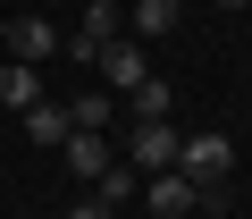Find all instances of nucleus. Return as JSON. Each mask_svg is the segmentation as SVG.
<instances>
[{
	"mask_svg": "<svg viewBox=\"0 0 252 219\" xmlns=\"http://www.w3.org/2000/svg\"><path fill=\"white\" fill-rule=\"evenodd\" d=\"M34 101H42V76L26 59H9V68H0V110H34Z\"/></svg>",
	"mask_w": 252,
	"mask_h": 219,
	"instance_id": "nucleus-7",
	"label": "nucleus"
},
{
	"mask_svg": "<svg viewBox=\"0 0 252 219\" xmlns=\"http://www.w3.org/2000/svg\"><path fill=\"white\" fill-rule=\"evenodd\" d=\"M227 169H235V144H227L219 127H193V135H177V177H193V185H202V202L227 185Z\"/></svg>",
	"mask_w": 252,
	"mask_h": 219,
	"instance_id": "nucleus-1",
	"label": "nucleus"
},
{
	"mask_svg": "<svg viewBox=\"0 0 252 219\" xmlns=\"http://www.w3.org/2000/svg\"><path fill=\"white\" fill-rule=\"evenodd\" d=\"M67 219H118V211H109L101 194H76V202H67Z\"/></svg>",
	"mask_w": 252,
	"mask_h": 219,
	"instance_id": "nucleus-14",
	"label": "nucleus"
},
{
	"mask_svg": "<svg viewBox=\"0 0 252 219\" xmlns=\"http://www.w3.org/2000/svg\"><path fill=\"white\" fill-rule=\"evenodd\" d=\"M59 152H67V169H76V177H101V169L118 160V152H109V135H84V127H67V144H59Z\"/></svg>",
	"mask_w": 252,
	"mask_h": 219,
	"instance_id": "nucleus-6",
	"label": "nucleus"
},
{
	"mask_svg": "<svg viewBox=\"0 0 252 219\" xmlns=\"http://www.w3.org/2000/svg\"><path fill=\"white\" fill-rule=\"evenodd\" d=\"M118 118V93H84V101H67V127H84V135H101Z\"/></svg>",
	"mask_w": 252,
	"mask_h": 219,
	"instance_id": "nucleus-10",
	"label": "nucleus"
},
{
	"mask_svg": "<svg viewBox=\"0 0 252 219\" xmlns=\"http://www.w3.org/2000/svg\"><path fill=\"white\" fill-rule=\"evenodd\" d=\"M143 211H152V219H185V211H202V185L177 177V169H152V177H143Z\"/></svg>",
	"mask_w": 252,
	"mask_h": 219,
	"instance_id": "nucleus-3",
	"label": "nucleus"
},
{
	"mask_svg": "<svg viewBox=\"0 0 252 219\" xmlns=\"http://www.w3.org/2000/svg\"><path fill=\"white\" fill-rule=\"evenodd\" d=\"M93 194H101L109 211H126V202H135V194H143V177H135V169H126V160H109V169L93 177Z\"/></svg>",
	"mask_w": 252,
	"mask_h": 219,
	"instance_id": "nucleus-9",
	"label": "nucleus"
},
{
	"mask_svg": "<svg viewBox=\"0 0 252 219\" xmlns=\"http://www.w3.org/2000/svg\"><path fill=\"white\" fill-rule=\"evenodd\" d=\"M177 118H135V135H126V169L152 177V169H177Z\"/></svg>",
	"mask_w": 252,
	"mask_h": 219,
	"instance_id": "nucleus-2",
	"label": "nucleus"
},
{
	"mask_svg": "<svg viewBox=\"0 0 252 219\" xmlns=\"http://www.w3.org/2000/svg\"><path fill=\"white\" fill-rule=\"evenodd\" d=\"M126 110H135V118H168V110H177V93H168L160 76H143L135 93H126Z\"/></svg>",
	"mask_w": 252,
	"mask_h": 219,
	"instance_id": "nucleus-12",
	"label": "nucleus"
},
{
	"mask_svg": "<svg viewBox=\"0 0 252 219\" xmlns=\"http://www.w3.org/2000/svg\"><path fill=\"white\" fill-rule=\"evenodd\" d=\"M51 51H59V26H51V17H17V26H9V59H26V68H42Z\"/></svg>",
	"mask_w": 252,
	"mask_h": 219,
	"instance_id": "nucleus-5",
	"label": "nucleus"
},
{
	"mask_svg": "<svg viewBox=\"0 0 252 219\" xmlns=\"http://www.w3.org/2000/svg\"><path fill=\"white\" fill-rule=\"evenodd\" d=\"M0 42H9V17H0Z\"/></svg>",
	"mask_w": 252,
	"mask_h": 219,
	"instance_id": "nucleus-16",
	"label": "nucleus"
},
{
	"mask_svg": "<svg viewBox=\"0 0 252 219\" xmlns=\"http://www.w3.org/2000/svg\"><path fill=\"white\" fill-rule=\"evenodd\" d=\"M93 59H101V93H118V101H126V93H135V84L152 76V59H143V42H101Z\"/></svg>",
	"mask_w": 252,
	"mask_h": 219,
	"instance_id": "nucleus-4",
	"label": "nucleus"
},
{
	"mask_svg": "<svg viewBox=\"0 0 252 219\" xmlns=\"http://www.w3.org/2000/svg\"><path fill=\"white\" fill-rule=\"evenodd\" d=\"M219 9H252V0H219Z\"/></svg>",
	"mask_w": 252,
	"mask_h": 219,
	"instance_id": "nucleus-15",
	"label": "nucleus"
},
{
	"mask_svg": "<svg viewBox=\"0 0 252 219\" xmlns=\"http://www.w3.org/2000/svg\"><path fill=\"white\" fill-rule=\"evenodd\" d=\"M177 17H185V0H135V34L152 42V34H177Z\"/></svg>",
	"mask_w": 252,
	"mask_h": 219,
	"instance_id": "nucleus-11",
	"label": "nucleus"
},
{
	"mask_svg": "<svg viewBox=\"0 0 252 219\" xmlns=\"http://www.w3.org/2000/svg\"><path fill=\"white\" fill-rule=\"evenodd\" d=\"M101 42H118V9H109V0H93V9H84V34H76V51H101Z\"/></svg>",
	"mask_w": 252,
	"mask_h": 219,
	"instance_id": "nucleus-13",
	"label": "nucleus"
},
{
	"mask_svg": "<svg viewBox=\"0 0 252 219\" xmlns=\"http://www.w3.org/2000/svg\"><path fill=\"white\" fill-rule=\"evenodd\" d=\"M26 135H34L42 152H59V144H67V110H59V101H34V110H26Z\"/></svg>",
	"mask_w": 252,
	"mask_h": 219,
	"instance_id": "nucleus-8",
	"label": "nucleus"
}]
</instances>
